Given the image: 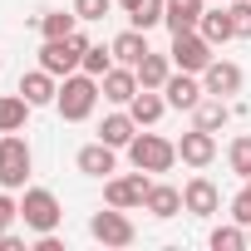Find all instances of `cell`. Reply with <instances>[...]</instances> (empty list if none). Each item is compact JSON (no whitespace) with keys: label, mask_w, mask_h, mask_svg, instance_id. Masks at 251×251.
Returning <instances> with one entry per match:
<instances>
[{"label":"cell","mask_w":251,"mask_h":251,"mask_svg":"<svg viewBox=\"0 0 251 251\" xmlns=\"http://www.w3.org/2000/svg\"><path fill=\"white\" fill-rule=\"evenodd\" d=\"M99 99H103L99 79H94V74H84V69H74V74H64V79H59L54 108H59V118H64V123H84V118L94 113V103H99Z\"/></svg>","instance_id":"6da1fadb"},{"label":"cell","mask_w":251,"mask_h":251,"mask_svg":"<svg viewBox=\"0 0 251 251\" xmlns=\"http://www.w3.org/2000/svg\"><path fill=\"white\" fill-rule=\"evenodd\" d=\"M89 45H94V40L79 35V30L64 35V40H45V45H40V69H50L54 79H64V74H74V69L84 64V50H89Z\"/></svg>","instance_id":"7a4b0ae2"},{"label":"cell","mask_w":251,"mask_h":251,"mask_svg":"<svg viewBox=\"0 0 251 251\" xmlns=\"http://www.w3.org/2000/svg\"><path fill=\"white\" fill-rule=\"evenodd\" d=\"M128 163H133L138 173H168V168L177 163V143L163 138V133H138V138L128 143Z\"/></svg>","instance_id":"3957f363"},{"label":"cell","mask_w":251,"mask_h":251,"mask_svg":"<svg viewBox=\"0 0 251 251\" xmlns=\"http://www.w3.org/2000/svg\"><path fill=\"white\" fill-rule=\"evenodd\" d=\"M30 163H35V153H30V143L20 138V133H0V187H25L30 182Z\"/></svg>","instance_id":"277c9868"},{"label":"cell","mask_w":251,"mask_h":251,"mask_svg":"<svg viewBox=\"0 0 251 251\" xmlns=\"http://www.w3.org/2000/svg\"><path fill=\"white\" fill-rule=\"evenodd\" d=\"M20 222H25L30 231H54V226L64 222V207H59V197H54L50 187H25V197H20Z\"/></svg>","instance_id":"5b68a950"},{"label":"cell","mask_w":251,"mask_h":251,"mask_svg":"<svg viewBox=\"0 0 251 251\" xmlns=\"http://www.w3.org/2000/svg\"><path fill=\"white\" fill-rule=\"evenodd\" d=\"M173 69H187V74H202L212 59H217V45L202 35V30H182V35H173Z\"/></svg>","instance_id":"8992f818"},{"label":"cell","mask_w":251,"mask_h":251,"mask_svg":"<svg viewBox=\"0 0 251 251\" xmlns=\"http://www.w3.org/2000/svg\"><path fill=\"white\" fill-rule=\"evenodd\" d=\"M148 187H153V177L148 173H123V177H103V202L108 207H123V212H133V207H143L148 202Z\"/></svg>","instance_id":"52a82bcc"},{"label":"cell","mask_w":251,"mask_h":251,"mask_svg":"<svg viewBox=\"0 0 251 251\" xmlns=\"http://www.w3.org/2000/svg\"><path fill=\"white\" fill-rule=\"evenodd\" d=\"M89 236L103 241V246H133V241H138V226L128 222L123 207H108V212H94V217H89Z\"/></svg>","instance_id":"ba28073f"},{"label":"cell","mask_w":251,"mask_h":251,"mask_svg":"<svg viewBox=\"0 0 251 251\" xmlns=\"http://www.w3.org/2000/svg\"><path fill=\"white\" fill-rule=\"evenodd\" d=\"M163 99H168V108H197L202 99H207V89H202V74H187V69H173L168 74V84H163Z\"/></svg>","instance_id":"9c48e42d"},{"label":"cell","mask_w":251,"mask_h":251,"mask_svg":"<svg viewBox=\"0 0 251 251\" xmlns=\"http://www.w3.org/2000/svg\"><path fill=\"white\" fill-rule=\"evenodd\" d=\"M241 84H246V74H241V64H231V59H212V64L202 69V89L217 94V99L241 94Z\"/></svg>","instance_id":"30bf717a"},{"label":"cell","mask_w":251,"mask_h":251,"mask_svg":"<svg viewBox=\"0 0 251 251\" xmlns=\"http://www.w3.org/2000/svg\"><path fill=\"white\" fill-rule=\"evenodd\" d=\"M177 158H182L187 168H212V163H217V133L187 128V133L177 138Z\"/></svg>","instance_id":"8fae6325"},{"label":"cell","mask_w":251,"mask_h":251,"mask_svg":"<svg viewBox=\"0 0 251 251\" xmlns=\"http://www.w3.org/2000/svg\"><path fill=\"white\" fill-rule=\"evenodd\" d=\"M182 212H192V217H217V212H222V192H217V182H212V177H192V182H182Z\"/></svg>","instance_id":"7c38bea8"},{"label":"cell","mask_w":251,"mask_h":251,"mask_svg":"<svg viewBox=\"0 0 251 251\" xmlns=\"http://www.w3.org/2000/svg\"><path fill=\"white\" fill-rule=\"evenodd\" d=\"M79 173L84 177H113V168H118V148H108L103 138H94V143H84L79 148Z\"/></svg>","instance_id":"4fadbf2b"},{"label":"cell","mask_w":251,"mask_h":251,"mask_svg":"<svg viewBox=\"0 0 251 251\" xmlns=\"http://www.w3.org/2000/svg\"><path fill=\"white\" fill-rule=\"evenodd\" d=\"M99 89H103V99H108V103L128 108V99H133L143 84H138V69H128V64H113V69L99 79Z\"/></svg>","instance_id":"5bb4252c"},{"label":"cell","mask_w":251,"mask_h":251,"mask_svg":"<svg viewBox=\"0 0 251 251\" xmlns=\"http://www.w3.org/2000/svg\"><path fill=\"white\" fill-rule=\"evenodd\" d=\"M108 50H113V64H128V69H138V64H143V54H148L153 45H148V30H138V25H133V30L113 35V40H108Z\"/></svg>","instance_id":"9a60e30c"},{"label":"cell","mask_w":251,"mask_h":251,"mask_svg":"<svg viewBox=\"0 0 251 251\" xmlns=\"http://www.w3.org/2000/svg\"><path fill=\"white\" fill-rule=\"evenodd\" d=\"M202 10H207V0H163V25H168L173 35L197 30V25H202Z\"/></svg>","instance_id":"2e32d148"},{"label":"cell","mask_w":251,"mask_h":251,"mask_svg":"<svg viewBox=\"0 0 251 251\" xmlns=\"http://www.w3.org/2000/svg\"><path fill=\"white\" fill-rule=\"evenodd\" d=\"M99 138H103L108 148H128V143L138 138V123H133V113H128V108H113V113L99 123Z\"/></svg>","instance_id":"e0dca14e"},{"label":"cell","mask_w":251,"mask_h":251,"mask_svg":"<svg viewBox=\"0 0 251 251\" xmlns=\"http://www.w3.org/2000/svg\"><path fill=\"white\" fill-rule=\"evenodd\" d=\"M128 113H133V123H138V128H153V123L168 113V99H163V89H138V94L128 99Z\"/></svg>","instance_id":"ac0fdd59"},{"label":"cell","mask_w":251,"mask_h":251,"mask_svg":"<svg viewBox=\"0 0 251 251\" xmlns=\"http://www.w3.org/2000/svg\"><path fill=\"white\" fill-rule=\"evenodd\" d=\"M30 99L15 89V94H0V133H25V123H30Z\"/></svg>","instance_id":"d6986e66"},{"label":"cell","mask_w":251,"mask_h":251,"mask_svg":"<svg viewBox=\"0 0 251 251\" xmlns=\"http://www.w3.org/2000/svg\"><path fill=\"white\" fill-rule=\"evenodd\" d=\"M20 94H25L35 108H45V103H54V94H59V79H54L50 69H30V74H20Z\"/></svg>","instance_id":"ffe728a7"},{"label":"cell","mask_w":251,"mask_h":251,"mask_svg":"<svg viewBox=\"0 0 251 251\" xmlns=\"http://www.w3.org/2000/svg\"><path fill=\"white\" fill-rule=\"evenodd\" d=\"M226 123H231V103H226V99H217V94H207V99L192 108V128L217 133V128H226Z\"/></svg>","instance_id":"44dd1931"},{"label":"cell","mask_w":251,"mask_h":251,"mask_svg":"<svg viewBox=\"0 0 251 251\" xmlns=\"http://www.w3.org/2000/svg\"><path fill=\"white\" fill-rule=\"evenodd\" d=\"M197 30H202V35H207V40H212L217 50H222L226 40H236V30H231V10H226V5H207V10H202V25H197Z\"/></svg>","instance_id":"7402d4cb"},{"label":"cell","mask_w":251,"mask_h":251,"mask_svg":"<svg viewBox=\"0 0 251 251\" xmlns=\"http://www.w3.org/2000/svg\"><path fill=\"white\" fill-rule=\"evenodd\" d=\"M143 207H148L158 222H168V217H177V212H182V192H177V187H168V182H153Z\"/></svg>","instance_id":"603a6c76"},{"label":"cell","mask_w":251,"mask_h":251,"mask_svg":"<svg viewBox=\"0 0 251 251\" xmlns=\"http://www.w3.org/2000/svg\"><path fill=\"white\" fill-rule=\"evenodd\" d=\"M168 74H173V54H143V64H138V84L143 89H163L168 84Z\"/></svg>","instance_id":"cb8c5ba5"},{"label":"cell","mask_w":251,"mask_h":251,"mask_svg":"<svg viewBox=\"0 0 251 251\" xmlns=\"http://www.w3.org/2000/svg\"><path fill=\"white\" fill-rule=\"evenodd\" d=\"M79 30V15L74 10H45L40 15V35L45 40H64V35H74Z\"/></svg>","instance_id":"d4e9b609"},{"label":"cell","mask_w":251,"mask_h":251,"mask_svg":"<svg viewBox=\"0 0 251 251\" xmlns=\"http://www.w3.org/2000/svg\"><path fill=\"white\" fill-rule=\"evenodd\" d=\"M226 168H231L241 182L251 177V133H236V138L226 143Z\"/></svg>","instance_id":"484cf974"},{"label":"cell","mask_w":251,"mask_h":251,"mask_svg":"<svg viewBox=\"0 0 251 251\" xmlns=\"http://www.w3.org/2000/svg\"><path fill=\"white\" fill-rule=\"evenodd\" d=\"M79 69H84V74H94V79H103V74L113 69V50H108V45H89Z\"/></svg>","instance_id":"4316f807"},{"label":"cell","mask_w":251,"mask_h":251,"mask_svg":"<svg viewBox=\"0 0 251 251\" xmlns=\"http://www.w3.org/2000/svg\"><path fill=\"white\" fill-rule=\"evenodd\" d=\"M207 241H212V251H241V246H246V226H241V222H231V226H217Z\"/></svg>","instance_id":"83f0119b"},{"label":"cell","mask_w":251,"mask_h":251,"mask_svg":"<svg viewBox=\"0 0 251 251\" xmlns=\"http://www.w3.org/2000/svg\"><path fill=\"white\" fill-rule=\"evenodd\" d=\"M128 20H133L138 30H153V25H163V0H138V5L128 10Z\"/></svg>","instance_id":"f1b7e54d"},{"label":"cell","mask_w":251,"mask_h":251,"mask_svg":"<svg viewBox=\"0 0 251 251\" xmlns=\"http://www.w3.org/2000/svg\"><path fill=\"white\" fill-rule=\"evenodd\" d=\"M226 10H231V30H236V40H251V0H226Z\"/></svg>","instance_id":"f546056e"},{"label":"cell","mask_w":251,"mask_h":251,"mask_svg":"<svg viewBox=\"0 0 251 251\" xmlns=\"http://www.w3.org/2000/svg\"><path fill=\"white\" fill-rule=\"evenodd\" d=\"M113 10V0H74V15L79 20H103Z\"/></svg>","instance_id":"4dcf8cb0"},{"label":"cell","mask_w":251,"mask_h":251,"mask_svg":"<svg viewBox=\"0 0 251 251\" xmlns=\"http://www.w3.org/2000/svg\"><path fill=\"white\" fill-rule=\"evenodd\" d=\"M231 222H241V226H251V192L241 187L236 197H231Z\"/></svg>","instance_id":"1f68e13d"},{"label":"cell","mask_w":251,"mask_h":251,"mask_svg":"<svg viewBox=\"0 0 251 251\" xmlns=\"http://www.w3.org/2000/svg\"><path fill=\"white\" fill-rule=\"evenodd\" d=\"M118 5H123V15H128V10H133V5H138V0H118Z\"/></svg>","instance_id":"d6a6232c"},{"label":"cell","mask_w":251,"mask_h":251,"mask_svg":"<svg viewBox=\"0 0 251 251\" xmlns=\"http://www.w3.org/2000/svg\"><path fill=\"white\" fill-rule=\"evenodd\" d=\"M5 231H10V222H5V217H0V236H5Z\"/></svg>","instance_id":"836d02e7"},{"label":"cell","mask_w":251,"mask_h":251,"mask_svg":"<svg viewBox=\"0 0 251 251\" xmlns=\"http://www.w3.org/2000/svg\"><path fill=\"white\" fill-rule=\"evenodd\" d=\"M246 246H251V226H246Z\"/></svg>","instance_id":"e575fe53"},{"label":"cell","mask_w":251,"mask_h":251,"mask_svg":"<svg viewBox=\"0 0 251 251\" xmlns=\"http://www.w3.org/2000/svg\"><path fill=\"white\" fill-rule=\"evenodd\" d=\"M212 5H226V0H212Z\"/></svg>","instance_id":"d590c367"},{"label":"cell","mask_w":251,"mask_h":251,"mask_svg":"<svg viewBox=\"0 0 251 251\" xmlns=\"http://www.w3.org/2000/svg\"><path fill=\"white\" fill-rule=\"evenodd\" d=\"M246 192H251V177H246Z\"/></svg>","instance_id":"8d00e7d4"}]
</instances>
